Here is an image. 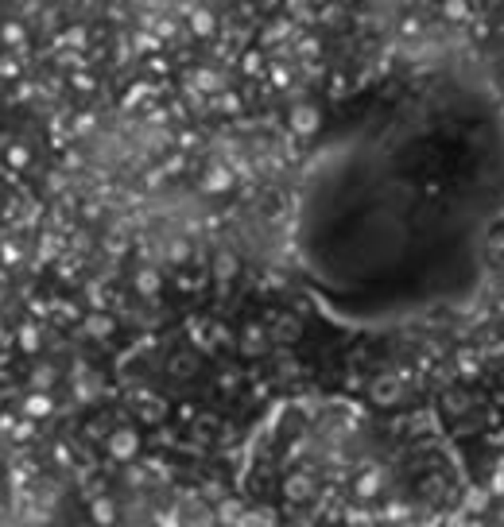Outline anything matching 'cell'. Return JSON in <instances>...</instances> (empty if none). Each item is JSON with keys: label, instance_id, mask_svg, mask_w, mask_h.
<instances>
[{"label": "cell", "instance_id": "cell-1", "mask_svg": "<svg viewBox=\"0 0 504 527\" xmlns=\"http://www.w3.org/2000/svg\"><path fill=\"white\" fill-rule=\"evenodd\" d=\"M318 125H322V113L315 109V105H295L291 113H287V128H291V136L295 140H307V136H315L318 132Z\"/></svg>", "mask_w": 504, "mask_h": 527}, {"label": "cell", "instance_id": "cell-2", "mask_svg": "<svg viewBox=\"0 0 504 527\" xmlns=\"http://www.w3.org/2000/svg\"><path fill=\"white\" fill-rule=\"evenodd\" d=\"M105 450H109V458H117V461H132L140 454V434L132 431V426H117V431L105 438Z\"/></svg>", "mask_w": 504, "mask_h": 527}, {"label": "cell", "instance_id": "cell-3", "mask_svg": "<svg viewBox=\"0 0 504 527\" xmlns=\"http://www.w3.org/2000/svg\"><path fill=\"white\" fill-rule=\"evenodd\" d=\"M284 497L291 500V504H310V497H315V481H310L307 473H291L284 481Z\"/></svg>", "mask_w": 504, "mask_h": 527}, {"label": "cell", "instance_id": "cell-4", "mask_svg": "<svg viewBox=\"0 0 504 527\" xmlns=\"http://www.w3.org/2000/svg\"><path fill=\"white\" fill-rule=\"evenodd\" d=\"M229 186H233V171L229 167H221V163L206 167V175H202V191L206 194H225Z\"/></svg>", "mask_w": 504, "mask_h": 527}, {"label": "cell", "instance_id": "cell-5", "mask_svg": "<svg viewBox=\"0 0 504 527\" xmlns=\"http://www.w3.org/2000/svg\"><path fill=\"white\" fill-rule=\"evenodd\" d=\"M132 291L144 295V299H155V295L163 291V276L155 268H140L136 276H132Z\"/></svg>", "mask_w": 504, "mask_h": 527}, {"label": "cell", "instance_id": "cell-6", "mask_svg": "<svg viewBox=\"0 0 504 527\" xmlns=\"http://www.w3.org/2000/svg\"><path fill=\"white\" fill-rule=\"evenodd\" d=\"M380 489H384V473H380V469H369V473H361L357 484H353L357 500H373V497H380Z\"/></svg>", "mask_w": 504, "mask_h": 527}, {"label": "cell", "instance_id": "cell-7", "mask_svg": "<svg viewBox=\"0 0 504 527\" xmlns=\"http://www.w3.org/2000/svg\"><path fill=\"white\" fill-rule=\"evenodd\" d=\"M190 31H194L198 39H210L213 31H218V20H213L210 8H194V12H190Z\"/></svg>", "mask_w": 504, "mask_h": 527}, {"label": "cell", "instance_id": "cell-8", "mask_svg": "<svg viewBox=\"0 0 504 527\" xmlns=\"http://www.w3.org/2000/svg\"><path fill=\"white\" fill-rule=\"evenodd\" d=\"M194 86H198V89H206V94H213V97H218L221 89H225V78H221L218 70H210V66H202V70H194Z\"/></svg>", "mask_w": 504, "mask_h": 527}, {"label": "cell", "instance_id": "cell-9", "mask_svg": "<svg viewBox=\"0 0 504 527\" xmlns=\"http://www.w3.org/2000/svg\"><path fill=\"white\" fill-rule=\"evenodd\" d=\"M373 400L384 403V407H392V403H400V384L392 380V376H384V380L373 384Z\"/></svg>", "mask_w": 504, "mask_h": 527}, {"label": "cell", "instance_id": "cell-10", "mask_svg": "<svg viewBox=\"0 0 504 527\" xmlns=\"http://www.w3.org/2000/svg\"><path fill=\"white\" fill-rule=\"evenodd\" d=\"M442 16L454 23H466L474 16V8H469V0H442Z\"/></svg>", "mask_w": 504, "mask_h": 527}, {"label": "cell", "instance_id": "cell-11", "mask_svg": "<svg viewBox=\"0 0 504 527\" xmlns=\"http://www.w3.org/2000/svg\"><path fill=\"white\" fill-rule=\"evenodd\" d=\"M86 326H89V334H94V337H109L113 334V318L109 314H89Z\"/></svg>", "mask_w": 504, "mask_h": 527}, {"label": "cell", "instance_id": "cell-12", "mask_svg": "<svg viewBox=\"0 0 504 527\" xmlns=\"http://www.w3.org/2000/svg\"><path fill=\"white\" fill-rule=\"evenodd\" d=\"M47 411H51V395H47V388L28 395V415H47Z\"/></svg>", "mask_w": 504, "mask_h": 527}, {"label": "cell", "instance_id": "cell-13", "mask_svg": "<svg viewBox=\"0 0 504 527\" xmlns=\"http://www.w3.org/2000/svg\"><path fill=\"white\" fill-rule=\"evenodd\" d=\"M477 368H481V365H477V353L461 349V353H458V373H461V376H477Z\"/></svg>", "mask_w": 504, "mask_h": 527}, {"label": "cell", "instance_id": "cell-14", "mask_svg": "<svg viewBox=\"0 0 504 527\" xmlns=\"http://www.w3.org/2000/svg\"><path fill=\"white\" fill-rule=\"evenodd\" d=\"M94 520H101V523H113V520H117V508H113V500H94Z\"/></svg>", "mask_w": 504, "mask_h": 527}, {"label": "cell", "instance_id": "cell-15", "mask_svg": "<svg viewBox=\"0 0 504 527\" xmlns=\"http://www.w3.org/2000/svg\"><path fill=\"white\" fill-rule=\"evenodd\" d=\"M28 159H31V155H28V147H20V144H12V147H8V167L23 171V167H28Z\"/></svg>", "mask_w": 504, "mask_h": 527}, {"label": "cell", "instance_id": "cell-16", "mask_svg": "<svg viewBox=\"0 0 504 527\" xmlns=\"http://www.w3.org/2000/svg\"><path fill=\"white\" fill-rule=\"evenodd\" d=\"M218 276L221 279H233L237 276V256H233V252H221V256H218Z\"/></svg>", "mask_w": 504, "mask_h": 527}, {"label": "cell", "instance_id": "cell-17", "mask_svg": "<svg viewBox=\"0 0 504 527\" xmlns=\"http://www.w3.org/2000/svg\"><path fill=\"white\" fill-rule=\"evenodd\" d=\"M20 345H23V353H35L39 349V329L35 326H23L20 329Z\"/></svg>", "mask_w": 504, "mask_h": 527}, {"label": "cell", "instance_id": "cell-18", "mask_svg": "<svg viewBox=\"0 0 504 527\" xmlns=\"http://www.w3.org/2000/svg\"><path fill=\"white\" fill-rule=\"evenodd\" d=\"M186 256H190V244H186V241H171L167 260H171V264H186Z\"/></svg>", "mask_w": 504, "mask_h": 527}, {"label": "cell", "instance_id": "cell-19", "mask_svg": "<svg viewBox=\"0 0 504 527\" xmlns=\"http://www.w3.org/2000/svg\"><path fill=\"white\" fill-rule=\"evenodd\" d=\"M245 345H249V349H264V345H268L264 329L260 326H249V329H245Z\"/></svg>", "mask_w": 504, "mask_h": 527}, {"label": "cell", "instance_id": "cell-20", "mask_svg": "<svg viewBox=\"0 0 504 527\" xmlns=\"http://www.w3.org/2000/svg\"><path fill=\"white\" fill-rule=\"evenodd\" d=\"M218 105H221V113H241V97H237V94H225V89L218 94Z\"/></svg>", "mask_w": 504, "mask_h": 527}, {"label": "cell", "instance_id": "cell-21", "mask_svg": "<svg viewBox=\"0 0 504 527\" xmlns=\"http://www.w3.org/2000/svg\"><path fill=\"white\" fill-rule=\"evenodd\" d=\"M0 39H4V43H20L23 28H20V23H4V28H0Z\"/></svg>", "mask_w": 504, "mask_h": 527}, {"label": "cell", "instance_id": "cell-22", "mask_svg": "<svg viewBox=\"0 0 504 527\" xmlns=\"http://www.w3.org/2000/svg\"><path fill=\"white\" fill-rule=\"evenodd\" d=\"M35 384H39V388H51V384H55V368H35Z\"/></svg>", "mask_w": 504, "mask_h": 527}, {"label": "cell", "instance_id": "cell-23", "mask_svg": "<svg viewBox=\"0 0 504 527\" xmlns=\"http://www.w3.org/2000/svg\"><path fill=\"white\" fill-rule=\"evenodd\" d=\"M237 512H241V504H237V500H229V504H221V516H225V520H237Z\"/></svg>", "mask_w": 504, "mask_h": 527}, {"label": "cell", "instance_id": "cell-24", "mask_svg": "<svg viewBox=\"0 0 504 527\" xmlns=\"http://www.w3.org/2000/svg\"><path fill=\"white\" fill-rule=\"evenodd\" d=\"M0 256H4V264H16V260H20V249H12V244H4V249H0Z\"/></svg>", "mask_w": 504, "mask_h": 527}, {"label": "cell", "instance_id": "cell-25", "mask_svg": "<svg viewBox=\"0 0 504 527\" xmlns=\"http://www.w3.org/2000/svg\"><path fill=\"white\" fill-rule=\"evenodd\" d=\"M489 492H493V497H500V492H504V473H497V481L489 484Z\"/></svg>", "mask_w": 504, "mask_h": 527}]
</instances>
